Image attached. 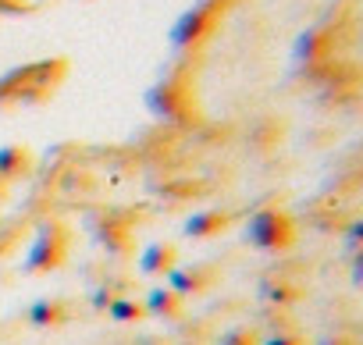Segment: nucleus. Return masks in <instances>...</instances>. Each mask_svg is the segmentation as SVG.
Returning <instances> with one entry per match:
<instances>
[{"instance_id": "obj_1", "label": "nucleus", "mask_w": 363, "mask_h": 345, "mask_svg": "<svg viewBox=\"0 0 363 345\" xmlns=\"http://www.w3.org/2000/svg\"><path fill=\"white\" fill-rule=\"evenodd\" d=\"M246 242L253 249H264V253H285L296 242V225H292V217L285 210L264 207V210L250 214V221H246Z\"/></svg>"}, {"instance_id": "obj_2", "label": "nucleus", "mask_w": 363, "mask_h": 345, "mask_svg": "<svg viewBox=\"0 0 363 345\" xmlns=\"http://www.w3.org/2000/svg\"><path fill=\"white\" fill-rule=\"evenodd\" d=\"M65 249H68V232L61 225H43L36 246L26 256V271H33V274L36 271H54L65 260Z\"/></svg>"}, {"instance_id": "obj_3", "label": "nucleus", "mask_w": 363, "mask_h": 345, "mask_svg": "<svg viewBox=\"0 0 363 345\" xmlns=\"http://www.w3.org/2000/svg\"><path fill=\"white\" fill-rule=\"evenodd\" d=\"M207 29H211V0H203V4H196V8H189V11H182V15L174 18L167 40H171V47L182 50V47H193Z\"/></svg>"}, {"instance_id": "obj_4", "label": "nucleus", "mask_w": 363, "mask_h": 345, "mask_svg": "<svg viewBox=\"0 0 363 345\" xmlns=\"http://www.w3.org/2000/svg\"><path fill=\"white\" fill-rule=\"evenodd\" d=\"M146 107L153 118H164V121H174L182 114V100H178V89L174 82H157L153 89H146Z\"/></svg>"}, {"instance_id": "obj_5", "label": "nucleus", "mask_w": 363, "mask_h": 345, "mask_svg": "<svg viewBox=\"0 0 363 345\" xmlns=\"http://www.w3.org/2000/svg\"><path fill=\"white\" fill-rule=\"evenodd\" d=\"M211 278H214V267H207V264H200V267H174V271L167 274V281H171L167 288H171L174 295H189V292L207 288Z\"/></svg>"}, {"instance_id": "obj_6", "label": "nucleus", "mask_w": 363, "mask_h": 345, "mask_svg": "<svg viewBox=\"0 0 363 345\" xmlns=\"http://www.w3.org/2000/svg\"><path fill=\"white\" fill-rule=\"evenodd\" d=\"M174 246H150L143 256H139V271L150 274V278H167L174 271Z\"/></svg>"}, {"instance_id": "obj_7", "label": "nucleus", "mask_w": 363, "mask_h": 345, "mask_svg": "<svg viewBox=\"0 0 363 345\" xmlns=\"http://www.w3.org/2000/svg\"><path fill=\"white\" fill-rule=\"evenodd\" d=\"M225 214L221 210H200V214H193L189 221H186V235L189 239H207V235H218L221 228H225Z\"/></svg>"}, {"instance_id": "obj_8", "label": "nucleus", "mask_w": 363, "mask_h": 345, "mask_svg": "<svg viewBox=\"0 0 363 345\" xmlns=\"http://www.w3.org/2000/svg\"><path fill=\"white\" fill-rule=\"evenodd\" d=\"M260 295L267 299V302H278V306H289V302H296L299 299V285H285V278H264L260 281Z\"/></svg>"}, {"instance_id": "obj_9", "label": "nucleus", "mask_w": 363, "mask_h": 345, "mask_svg": "<svg viewBox=\"0 0 363 345\" xmlns=\"http://www.w3.org/2000/svg\"><path fill=\"white\" fill-rule=\"evenodd\" d=\"M65 317H68V310H65L61 302H50V299L29 306V320H33L36 327H54V324H61Z\"/></svg>"}, {"instance_id": "obj_10", "label": "nucleus", "mask_w": 363, "mask_h": 345, "mask_svg": "<svg viewBox=\"0 0 363 345\" xmlns=\"http://www.w3.org/2000/svg\"><path fill=\"white\" fill-rule=\"evenodd\" d=\"M178 299H182V295H174L171 288H153V292L146 295V306H143V310H150V313H174V310H178Z\"/></svg>"}, {"instance_id": "obj_11", "label": "nucleus", "mask_w": 363, "mask_h": 345, "mask_svg": "<svg viewBox=\"0 0 363 345\" xmlns=\"http://www.w3.org/2000/svg\"><path fill=\"white\" fill-rule=\"evenodd\" d=\"M26 164H29L26 149H18V146L0 149V175H18V171H26Z\"/></svg>"}, {"instance_id": "obj_12", "label": "nucleus", "mask_w": 363, "mask_h": 345, "mask_svg": "<svg viewBox=\"0 0 363 345\" xmlns=\"http://www.w3.org/2000/svg\"><path fill=\"white\" fill-rule=\"evenodd\" d=\"M107 313H111L114 320H121V324H125V320H139V317H143V306H139V302H132V299H114V302L107 306Z\"/></svg>"}, {"instance_id": "obj_13", "label": "nucleus", "mask_w": 363, "mask_h": 345, "mask_svg": "<svg viewBox=\"0 0 363 345\" xmlns=\"http://www.w3.org/2000/svg\"><path fill=\"white\" fill-rule=\"evenodd\" d=\"M317 43H320L317 33H303V36L296 40V61H313V57H317Z\"/></svg>"}, {"instance_id": "obj_14", "label": "nucleus", "mask_w": 363, "mask_h": 345, "mask_svg": "<svg viewBox=\"0 0 363 345\" xmlns=\"http://www.w3.org/2000/svg\"><path fill=\"white\" fill-rule=\"evenodd\" d=\"M218 345H257V334L246 331V327H239V331H228Z\"/></svg>"}, {"instance_id": "obj_15", "label": "nucleus", "mask_w": 363, "mask_h": 345, "mask_svg": "<svg viewBox=\"0 0 363 345\" xmlns=\"http://www.w3.org/2000/svg\"><path fill=\"white\" fill-rule=\"evenodd\" d=\"M257 345H303L296 334H289V331H274V334H267V338H260Z\"/></svg>"}]
</instances>
